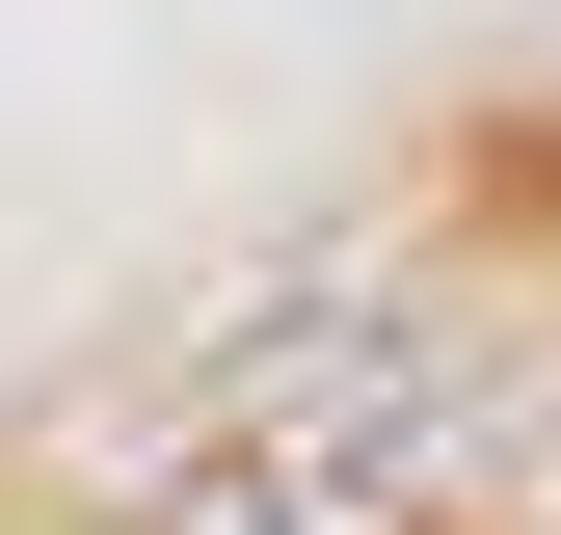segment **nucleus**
I'll use <instances>...</instances> for the list:
<instances>
[{
	"instance_id": "obj_1",
	"label": "nucleus",
	"mask_w": 561,
	"mask_h": 535,
	"mask_svg": "<svg viewBox=\"0 0 561 535\" xmlns=\"http://www.w3.org/2000/svg\"><path fill=\"white\" fill-rule=\"evenodd\" d=\"M428 401H455V321H428V295H347L321 375H267L134 535H321V509H375V455H428Z\"/></svg>"
}]
</instances>
